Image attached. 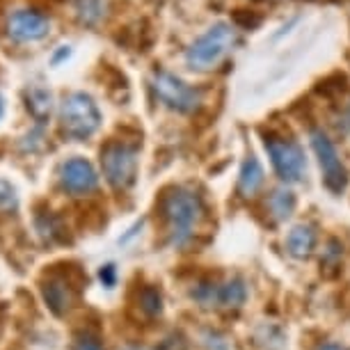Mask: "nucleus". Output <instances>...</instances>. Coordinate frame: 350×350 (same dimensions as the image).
I'll return each instance as SVG.
<instances>
[{
  "label": "nucleus",
  "instance_id": "9",
  "mask_svg": "<svg viewBox=\"0 0 350 350\" xmlns=\"http://www.w3.org/2000/svg\"><path fill=\"white\" fill-rule=\"evenodd\" d=\"M51 32V18L37 10H14L8 18V35L18 44L39 42Z\"/></svg>",
  "mask_w": 350,
  "mask_h": 350
},
{
  "label": "nucleus",
  "instance_id": "15",
  "mask_svg": "<svg viewBox=\"0 0 350 350\" xmlns=\"http://www.w3.org/2000/svg\"><path fill=\"white\" fill-rule=\"evenodd\" d=\"M135 302L137 309L147 316V319H156L163 312V293L156 284H142L135 291Z\"/></svg>",
  "mask_w": 350,
  "mask_h": 350
},
{
  "label": "nucleus",
  "instance_id": "26",
  "mask_svg": "<svg viewBox=\"0 0 350 350\" xmlns=\"http://www.w3.org/2000/svg\"><path fill=\"white\" fill-rule=\"evenodd\" d=\"M314 350H350V348L341 346V343H336V341H321Z\"/></svg>",
  "mask_w": 350,
  "mask_h": 350
},
{
  "label": "nucleus",
  "instance_id": "8",
  "mask_svg": "<svg viewBox=\"0 0 350 350\" xmlns=\"http://www.w3.org/2000/svg\"><path fill=\"white\" fill-rule=\"evenodd\" d=\"M309 137H312V147L316 151V158H319L321 170H323V183H325V188L329 193L341 195L348 186V170H346V165L341 163V156H339V151H336L334 142L319 129H314Z\"/></svg>",
  "mask_w": 350,
  "mask_h": 350
},
{
  "label": "nucleus",
  "instance_id": "10",
  "mask_svg": "<svg viewBox=\"0 0 350 350\" xmlns=\"http://www.w3.org/2000/svg\"><path fill=\"white\" fill-rule=\"evenodd\" d=\"M60 186L69 195H88L98 188V174L88 158H69L60 167Z\"/></svg>",
  "mask_w": 350,
  "mask_h": 350
},
{
  "label": "nucleus",
  "instance_id": "6",
  "mask_svg": "<svg viewBox=\"0 0 350 350\" xmlns=\"http://www.w3.org/2000/svg\"><path fill=\"white\" fill-rule=\"evenodd\" d=\"M151 90H154L156 98L161 101L165 108L174 112H195L202 103V92L181 81L179 76H174L167 69H154L151 76Z\"/></svg>",
  "mask_w": 350,
  "mask_h": 350
},
{
  "label": "nucleus",
  "instance_id": "25",
  "mask_svg": "<svg viewBox=\"0 0 350 350\" xmlns=\"http://www.w3.org/2000/svg\"><path fill=\"white\" fill-rule=\"evenodd\" d=\"M156 350H186V341H183L181 334H172L161 343V348H156Z\"/></svg>",
  "mask_w": 350,
  "mask_h": 350
},
{
  "label": "nucleus",
  "instance_id": "11",
  "mask_svg": "<svg viewBox=\"0 0 350 350\" xmlns=\"http://www.w3.org/2000/svg\"><path fill=\"white\" fill-rule=\"evenodd\" d=\"M35 227L46 243H69L71 241L69 229H67V224H64L62 215L53 213V211H37Z\"/></svg>",
  "mask_w": 350,
  "mask_h": 350
},
{
  "label": "nucleus",
  "instance_id": "24",
  "mask_svg": "<svg viewBox=\"0 0 350 350\" xmlns=\"http://www.w3.org/2000/svg\"><path fill=\"white\" fill-rule=\"evenodd\" d=\"M98 277H101L105 288H112L117 284V268L112 266V263H105V266H101V270H98Z\"/></svg>",
  "mask_w": 350,
  "mask_h": 350
},
{
  "label": "nucleus",
  "instance_id": "7",
  "mask_svg": "<svg viewBox=\"0 0 350 350\" xmlns=\"http://www.w3.org/2000/svg\"><path fill=\"white\" fill-rule=\"evenodd\" d=\"M263 147H266L270 163H273L275 172L280 174L282 181L295 183L302 181L307 172V161H305V151L295 140L277 133L263 135Z\"/></svg>",
  "mask_w": 350,
  "mask_h": 350
},
{
  "label": "nucleus",
  "instance_id": "23",
  "mask_svg": "<svg viewBox=\"0 0 350 350\" xmlns=\"http://www.w3.org/2000/svg\"><path fill=\"white\" fill-rule=\"evenodd\" d=\"M16 206V190L8 181H0V208H14Z\"/></svg>",
  "mask_w": 350,
  "mask_h": 350
},
{
  "label": "nucleus",
  "instance_id": "16",
  "mask_svg": "<svg viewBox=\"0 0 350 350\" xmlns=\"http://www.w3.org/2000/svg\"><path fill=\"white\" fill-rule=\"evenodd\" d=\"M74 14L83 25H98L108 16V0H74Z\"/></svg>",
  "mask_w": 350,
  "mask_h": 350
},
{
  "label": "nucleus",
  "instance_id": "20",
  "mask_svg": "<svg viewBox=\"0 0 350 350\" xmlns=\"http://www.w3.org/2000/svg\"><path fill=\"white\" fill-rule=\"evenodd\" d=\"M71 350H105L101 336L92 329H78L71 341Z\"/></svg>",
  "mask_w": 350,
  "mask_h": 350
},
{
  "label": "nucleus",
  "instance_id": "28",
  "mask_svg": "<svg viewBox=\"0 0 350 350\" xmlns=\"http://www.w3.org/2000/svg\"><path fill=\"white\" fill-rule=\"evenodd\" d=\"M3 112H5V103H3V96H0V117H3Z\"/></svg>",
  "mask_w": 350,
  "mask_h": 350
},
{
  "label": "nucleus",
  "instance_id": "5",
  "mask_svg": "<svg viewBox=\"0 0 350 350\" xmlns=\"http://www.w3.org/2000/svg\"><path fill=\"white\" fill-rule=\"evenodd\" d=\"M236 42V30L229 23H215L204 32L200 39H195L186 51V62L190 69H211L231 51Z\"/></svg>",
  "mask_w": 350,
  "mask_h": 350
},
{
  "label": "nucleus",
  "instance_id": "14",
  "mask_svg": "<svg viewBox=\"0 0 350 350\" xmlns=\"http://www.w3.org/2000/svg\"><path fill=\"white\" fill-rule=\"evenodd\" d=\"M25 108L39 124H44L51 117L53 94L42 85H32V88L25 90Z\"/></svg>",
  "mask_w": 350,
  "mask_h": 350
},
{
  "label": "nucleus",
  "instance_id": "12",
  "mask_svg": "<svg viewBox=\"0 0 350 350\" xmlns=\"http://www.w3.org/2000/svg\"><path fill=\"white\" fill-rule=\"evenodd\" d=\"M316 241H319V236H316L314 227H309V224H298V227H293L288 231L286 250L291 256H295V259H307V256L314 254Z\"/></svg>",
  "mask_w": 350,
  "mask_h": 350
},
{
  "label": "nucleus",
  "instance_id": "27",
  "mask_svg": "<svg viewBox=\"0 0 350 350\" xmlns=\"http://www.w3.org/2000/svg\"><path fill=\"white\" fill-rule=\"evenodd\" d=\"M69 55H71V49H69V46H60V51H57L55 55H53V64H57V62L62 60V57H69Z\"/></svg>",
  "mask_w": 350,
  "mask_h": 350
},
{
  "label": "nucleus",
  "instance_id": "21",
  "mask_svg": "<svg viewBox=\"0 0 350 350\" xmlns=\"http://www.w3.org/2000/svg\"><path fill=\"white\" fill-rule=\"evenodd\" d=\"M204 346H206V350H231V341L222 332H206L204 334Z\"/></svg>",
  "mask_w": 350,
  "mask_h": 350
},
{
  "label": "nucleus",
  "instance_id": "2",
  "mask_svg": "<svg viewBox=\"0 0 350 350\" xmlns=\"http://www.w3.org/2000/svg\"><path fill=\"white\" fill-rule=\"evenodd\" d=\"M83 284H88V277H83L81 268L71 266V263H60V266H51V270H46V275L39 282V291H42V298L51 314L62 319L76 305L78 291L83 288Z\"/></svg>",
  "mask_w": 350,
  "mask_h": 350
},
{
  "label": "nucleus",
  "instance_id": "18",
  "mask_svg": "<svg viewBox=\"0 0 350 350\" xmlns=\"http://www.w3.org/2000/svg\"><path fill=\"white\" fill-rule=\"evenodd\" d=\"M266 206L275 220H286L295 208V195L291 193L288 188H275L273 193L268 195Z\"/></svg>",
  "mask_w": 350,
  "mask_h": 350
},
{
  "label": "nucleus",
  "instance_id": "13",
  "mask_svg": "<svg viewBox=\"0 0 350 350\" xmlns=\"http://www.w3.org/2000/svg\"><path fill=\"white\" fill-rule=\"evenodd\" d=\"M263 181H266V174H263L261 163L256 161V156H247L239 174V193L243 197H252L259 193Z\"/></svg>",
  "mask_w": 350,
  "mask_h": 350
},
{
  "label": "nucleus",
  "instance_id": "19",
  "mask_svg": "<svg viewBox=\"0 0 350 350\" xmlns=\"http://www.w3.org/2000/svg\"><path fill=\"white\" fill-rule=\"evenodd\" d=\"M193 300L200 302L202 307H217V295H220V284L213 280H200L190 291Z\"/></svg>",
  "mask_w": 350,
  "mask_h": 350
},
{
  "label": "nucleus",
  "instance_id": "17",
  "mask_svg": "<svg viewBox=\"0 0 350 350\" xmlns=\"http://www.w3.org/2000/svg\"><path fill=\"white\" fill-rule=\"evenodd\" d=\"M247 300V286L241 277L220 284V295H217V307H227V309H239L245 305Z\"/></svg>",
  "mask_w": 350,
  "mask_h": 350
},
{
  "label": "nucleus",
  "instance_id": "4",
  "mask_svg": "<svg viewBox=\"0 0 350 350\" xmlns=\"http://www.w3.org/2000/svg\"><path fill=\"white\" fill-rule=\"evenodd\" d=\"M101 170L110 188L124 193L137 176V144L126 140H108L101 147Z\"/></svg>",
  "mask_w": 350,
  "mask_h": 350
},
{
  "label": "nucleus",
  "instance_id": "3",
  "mask_svg": "<svg viewBox=\"0 0 350 350\" xmlns=\"http://www.w3.org/2000/svg\"><path fill=\"white\" fill-rule=\"evenodd\" d=\"M103 117L94 98L85 92H71L60 105V131L69 140H88L98 131Z\"/></svg>",
  "mask_w": 350,
  "mask_h": 350
},
{
  "label": "nucleus",
  "instance_id": "22",
  "mask_svg": "<svg viewBox=\"0 0 350 350\" xmlns=\"http://www.w3.org/2000/svg\"><path fill=\"white\" fill-rule=\"evenodd\" d=\"M341 254H343V247L339 245V241H329V247L325 250V254H323V266L329 268V266H339L341 261Z\"/></svg>",
  "mask_w": 350,
  "mask_h": 350
},
{
  "label": "nucleus",
  "instance_id": "1",
  "mask_svg": "<svg viewBox=\"0 0 350 350\" xmlns=\"http://www.w3.org/2000/svg\"><path fill=\"white\" fill-rule=\"evenodd\" d=\"M158 215L165 224L172 247H183L193 239L204 215L202 197L186 188H165L158 197Z\"/></svg>",
  "mask_w": 350,
  "mask_h": 350
}]
</instances>
